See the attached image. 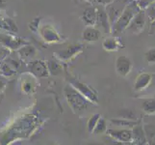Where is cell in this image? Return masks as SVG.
<instances>
[{
  "label": "cell",
  "instance_id": "7c38bea8",
  "mask_svg": "<svg viewBox=\"0 0 155 145\" xmlns=\"http://www.w3.org/2000/svg\"><path fill=\"white\" fill-rule=\"evenodd\" d=\"M153 1H155V0H142L141 3H142V2H145V4H150V3L153 2Z\"/></svg>",
  "mask_w": 155,
  "mask_h": 145
},
{
  "label": "cell",
  "instance_id": "30bf717a",
  "mask_svg": "<svg viewBox=\"0 0 155 145\" xmlns=\"http://www.w3.org/2000/svg\"><path fill=\"white\" fill-rule=\"evenodd\" d=\"M147 16L150 20L155 19V2H151L147 8Z\"/></svg>",
  "mask_w": 155,
  "mask_h": 145
},
{
  "label": "cell",
  "instance_id": "277c9868",
  "mask_svg": "<svg viewBox=\"0 0 155 145\" xmlns=\"http://www.w3.org/2000/svg\"><path fill=\"white\" fill-rule=\"evenodd\" d=\"M151 81V74L147 73H143L140 76L137 77L135 83H134V90L135 91H143L146 89Z\"/></svg>",
  "mask_w": 155,
  "mask_h": 145
},
{
  "label": "cell",
  "instance_id": "9c48e42d",
  "mask_svg": "<svg viewBox=\"0 0 155 145\" xmlns=\"http://www.w3.org/2000/svg\"><path fill=\"white\" fill-rule=\"evenodd\" d=\"M122 116L125 119H128V120H136L137 119V114L134 110L132 109H125L122 112Z\"/></svg>",
  "mask_w": 155,
  "mask_h": 145
},
{
  "label": "cell",
  "instance_id": "7a4b0ae2",
  "mask_svg": "<svg viewBox=\"0 0 155 145\" xmlns=\"http://www.w3.org/2000/svg\"><path fill=\"white\" fill-rule=\"evenodd\" d=\"M146 24V14L143 11L138 12L133 19H131L129 25L127 26V28L129 31H131L132 33L138 34L143 29Z\"/></svg>",
  "mask_w": 155,
  "mask_h": 145
},
{
  "label": "cell",
  "instance_id": "3957f363",
  "mask_svg": "<svg viewBox=\"0 0 155 145\" xmlns=\"http://www.w3.org/2000/svg\"><path fill=\"white\" fill-rule=\"evenodd\" d=\"M132 69V62L126 56H120L116 62V70L121 77H126Z\"/></svg>",
  "mask_w": 155,
  "mask_h": 145
},
{
  "label": "cell",
  "instance_id": "5b68a950",
  "mask_svg": "<svg viewBox=\"0 0 155 145\" xmlns=\"http://www.w3.org/2000/svg\"><path fill=\"white\" fill-rule=\"evenodd\" d=\"M132 132V138L138 144H146L147 143V135L143 128L140 125H136L133 127Z\"/></svg>",
  "mask_w": 155,
  "mask_h": 145
},
{
  "label": "cell",
  "instance_id": "ba28073f",
  "mask_svg": "<svg viewBox=\"0 0 155 145\" xmlns=\"http://www.w3.org/2000/svg\"><path fill=\"white\" fill-rule=\"evenodd\" d=\"M146 60L147 62L151 65V64H155V48H151L146 52Z\"/></svg>",
  "mask_w": 155,
  "mask_h": 145
},
{
  "label": "cell",
  "instance_id": "6da1fadb",
  "mask_svg": "<svg viewBox=\"0 0 155 145\" xmlns=\"http://www.w3.org/2000/svg\"><path fill=\"white\" fill-rule=\"evenodd\" d=\"M136 10L137 9L134 6H131V5L127 6L125 8V10L122 12V14L120 15L119 20H117V22L116 24V27H115V31L120 33L122 30H124L125 28H127V26L129 25L131 19L137 14Z\"/></svg>",
  "mask_w": 155,
  "mask_h": 145
},
{
  "label": "cell",
  "instance_id": "52a82bcc",
  "mask_svg": "<svg viewBox=\"0 0 155 145\" xmlns=\"http://www.w3.org/2000/svg\"><path fill=\"white\" fill-rule=\"evenodd\" d=\"M142 109L147 114H154L155 113V99L149 98L142 101Z\"/></svg>",
  "mask_w": 155,
  "mask_h": 145
},
{
  "label": "cell",
  "instance_id": "8992f818",
  "mask_svg": "<svg viewBox=\"0 0 155 145\" xmlns=\"http://www.w3.org/2000/svg\"><path fill=\"white\" fill-rule=\"evenodd\" d=\"M110 135L120 141L130 142L132 139V132L130 130H120V131H109Z\"/></svg>",
  "mask_w": 155,
  "mask_h": 145
},
{
  "label": "cell",
  "instance_id": "8fae6325",
  "mask_svg": "<svg viewBox=\"0 0 155 145\" xmlns=\"http://www.w3.org/2000/svg\"><path fill=\"white\" fill-rule=\"evenodd\" d=\"M104 47L106 48V50H116V48H117V43L113 39L106 40V42L104 43Z\"/></svg>",
  "mask_w": 155,
  "mask_h": 145
}]
</instances>
